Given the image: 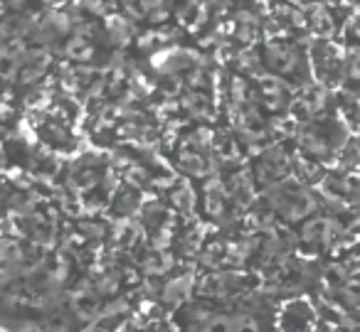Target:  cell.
<instances>
[{
  "label": "cell",
  "mask_w": 360,
  "mask_h": 332,
  "mask_svg": "<svg viewBox=\"0 0 360 332\" xmlns=\"http://www.w3.org/2000/svg\"><path fill=\"white\" fill-rule=\"evenodd\" d=\"M343 57H345V45L330 40H321L316 37L309 47H306V60H309L311 79L319 84L335 89L340 86V77H343Z\"/></svg>",
  "instance_id": "3"
},
{
  "label": "cell",
  "mask_w": 360,
  "mask_h": 332,
  "mask_svg": "<svg viewBox=\"0 0 360 332\" xmlns=\"http://www.w3.org/2000/svg\"><path fill=\"white\" fill-rule=\"evenodd\" d=\"M257 47H259L262 67H264L266 74L279 77V79H284L286 84H291V86L311 81L306 50H301L299 40H291L289 35L264 37Z\"/></svg>",
  "instance_id": "2"
},
{
  "label": "cell",
  "mask_w": 360,
  "mask_h": 332,
  "mask_svg": "<svg viewBox=\"0 0 360 332\" xmlns=\"http://www.w3.org/2000/svg\"><path fill=\"white\" fill-rule=\"evenodd\" d=\"M350 135H355V131H350V126L333 111V114L301 124L294 135V143L299 153L309 155L323 165H330Z\"/></svg>",
  "instance_id": "1"
},
{
  "label": "cell",
  "mask_w": 360,
  "mask_h": 332,
  "mask_svg": "<svg viewBox=\"0 0 360 332\" xmlns=\"http://www.w3.org/2000/svg\"><path fill=\"white\" fill-rule=\"evenodd\" d=\"M252 178H255L257 187L264 190L269 185L279 182V180L291 175V150L286 148V143L281 140H271L264 148H259L257 153H252Z\"/></svg>",
  "instance_id": "4"
},
{
  "label": "cell",
  "mask_w": 360,
  "mask_h": 332,
  "mask_svg": "<svg viewBox=\"0 0 360 332\" xmlns=\"http://www.w3.org/2000/svg\"><path fill=\"white\" fill-rule=\"evenodd\" d=\"M8 155H6V145H3V140H0V173H6L8 170Z\"/></svg>",
  "instance_id": "7"
},
{
  "label": "cell",
  "mask_w": 360,
  "mask_h": 332,
  "mask_svg": "<svg viewBox=\"0 0 360 332\" xmlns=\"http://www.w3.org/2000/svg\"><path fill=\"white\" fill-rule=\"evenodd\" d=\"M274 320L281 330H314L319 325V310H316V303L306 296H294L286 298L284 303L279 300Z\"/></svg>",
  "instance_id": "5"
},
{
  "label": "cell",
  "mask_w": 360,
  "mask_h": 332,
  "mask_svg": "<svg viewBox=\"0 0 360 332\" xmlns=\"http://www.w3.org/2000/svg\"><path fill=\"white\" fill-rule=\"evenodd\" d=\"M193 291H195V273L193 271L165 273L163 281L158 283L155 300H158L168 312H173L178 305H183L186 300H191Z\"/></svg>",
  "instance_id": "6"
}]
</instances>
